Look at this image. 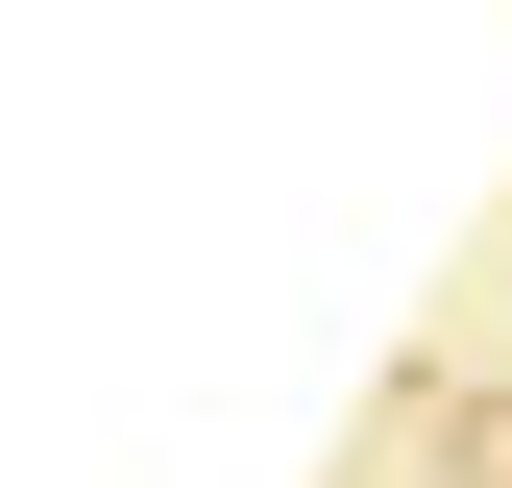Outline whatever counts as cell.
Masks as SVG:
<instances>
[{"instance_id": "6da1fadb", "label": "cell", "mask_w": 512, "mask_h": 488, "mask_svg": "<svg viewBox=\"0 0 512 488\" xmlns=\"http://www.w3.org/2000/svg\"><path fill=\"white\" fill-rule=\"evenodd\" d=\"M464 488H512V391H488V415H464Z\"/></svg>"}]
</instances>
